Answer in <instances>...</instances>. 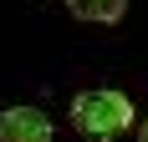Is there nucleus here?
Returning <instances> with one entry per match:
<instances>
[{
    "instance_id": "1",
    "label": "nucleus",
    "mask_w": 148,
    "mask_h": 142,
    "mask_svg": "<svg viewBox=\"0 0 148 142\" xmlns=\"http://www.w3.org/2000/svg\"><path fill=\"white\" fill-rule=\"evenodd\" d=\"M72 127L82 137H118V132L133 127V101L112 91V86H97V91H82L72 101Z\"/></svg>"
},
{
    "instance_id": "2",
    "label": "nucleus",
    "mask_w": 148,
    "mask_h": 142,
    "mask_svg": "<svg viewBox=\"0 0 148 142\" xmlns=\"http://www.w3.org/2000/svg\"><path fill=\"white\" fill-rule=\"evenodd\" d=\"M0 137L5 142H46L51 137V117L41 107H10V112H0Z\"/></svg>"
},
{
    "instance_id": "3",
    "label": "nucleus",
    "mask_w": 148,
    "mask_h": 142,
    "mask_svg": "<svg viewBox=\"0 0 148 142\" xmlns=\"http://www.w3.org/2000/svg\"><path fill=\"white\" fill-rule=\"evenodd\" d=\"M66 10L77 20H92V26H112V20H123L128 0H66Z\"/></svg>"
},
{
    "instance_id": "4",
    "label": "nucleus",
    "mask_w": 148,
    "mask_h": 142,
    "mask_svg": "<svg viewBox=\"0 0 148 142\" xmlns=\"http://www.w3.org/2000/svg\"><path fill=\"white\" fill-rule=\"evenodd\" d=\"M138 137H148V117H143V127H138Z\"/></svg>"
}]
</instances>
